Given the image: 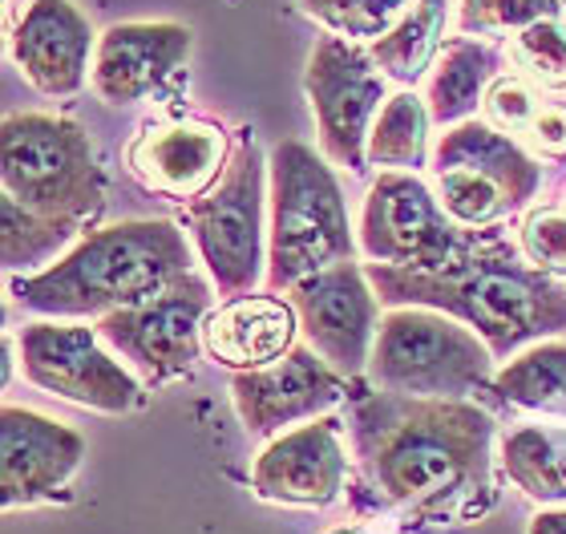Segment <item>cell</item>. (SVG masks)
Wrapping results in <instances>:
<instances>
[{"label":"cell","instance_id":"cell-31","mask_svg":"<svg viewBox=\"0 0 566 534\" xmlns=\"http://www.w3.org/2000/svg\"><path fill=\"white\" fill-rule=\"evenodd\" d=\"M538 102H534V90L522 77H497L490 85V94H485V114L494 126L502 130H531L534 114H538Z\"/></svg>","mask_w":566,"mask_h":534},{"label":"cell","instance_id":"cell-25","mask_svg":"<svg viewBox=\"0 0 566 534\" xmlns=\"http://www.w3.org/2000/svg\"><path fill=\"white\" fill-rule=\"evenodd\" d=\"M424 138H429V106L417 94H397L377 114L368 134V158L377 167L417 170L424 167Z\"/></svg>","mask_w":566,"mask_h":534},{"label":"cell","instance_id":"cell-34","mask_svg":"<svg viewBox=\"0 0 566 534\" xmlns=\"http://www.w3.org/2000/svg\"><path fill=\"white\" fill-rule=\"evenodd\" d=\"M328 534H368V531H360V526H348V531H328Z\"/></svg>","mask_w":566,"mask_h":534},{"label":"cell","instance_id":"cell-9","mask_svg":"<svg viewBox=\"0 0 566 534\" xmlns=\"http://www.w3.org/2000/svg\"><path fill=\"white\" fill-rule=\"evenodd\" d=\"M373 65V53L344 36L316 41L307 57V97L316 114L319 146L336 167L365 170L368 134L385 102V77Z\"/></svg>","mask_w":566,"mask_h":534},{"label":"cell","instance_id":"cell-4","mask_svg":"<svg viewBox=\"0 0 566 534\" xmlns=\"http://www.w3.org/2000/svg\"><path fill=\"white\" fill-rule=\"evenodd\" d=\"M348 260L353 227L328 163L304 143H280L272 155V287Z\"/></svg>","mask_w":566,"mask_h":534},{"label":"cell","instance_id":"cell-29","mask_svg":"<svg viewBox=\"0 0 566 534\" xmlns=\"http://www.w3.org/2000/svg\"><path fill=\"white\" fill-rule=\"evenodd\" d=\"M558 9H563V0H461L458 29L461 33L531 29V24L558 17Z\"/></svg>","mask_w":566,"mask_h":534},{"label":"cell","instance_id":"cell-19","mask_svg":"<svg viewBox=\"0 0 566 534\" xmlns=\"http://www.w3.org/2000/svg\"><path fill=\"white\" fill-rule=\"evenodd\" d=\"M227 158V138L211 122H166L146 126L126 150L130 175L166 199H199L214 187Z\"/></svg>","mask_w":566,"mask_h":534},{"label":"cell","instance_id":"cell-35","mask_svg":"<svg viewBox=\"0 0 566 534\" xmlns=\"http://www.w3.org/2000/svg\"><path fill=\"white\" fill-rule=\"evenodd\" d=\"M563 9H566V0H563Z\"/></svg>","mask_w":566,"mask_h":534},{"label":"cell","instance_id":"cell-14","mask_svg":"<svg viewBox=\"0 0 566 534\" xmlns=\"http://www.w3.org/2000/svg\"><path fill=\"white\" fill-rule=\"evenodd\" d=\"M235 409L251 433H275V429L324 413L344 397V373L319 360L316 348H292L287 356L263 368L239 373L231 385Z\"/></svg>","mask_w":566,"mask_h":534},{"label":"cell","instance_id":"cell-27","mask_svg":"<svg viewBox=\"0 0 566 534\" xmlns=\"http://www.w3.org/2000/svg\"><path fill=\"white\" fill-rule=\"evenodd\" d=\"M300 9L324 24L332 36L360 45L392 33L405 12L413 9V0H300Z\"/></svg>","mask_w":566,"mask_h":534},{"label":"cell","instance_id":"cell-32","mask_svg":"<svg viewBox=\"0 0 566 534\" xmlns=\"http://www.w3.org/2000/svg\"><path fill=\"white\" fill-rule=\"evenodd\" d=\"M531 143L543 150L546 158L566 155V106H543L531 122Z\"/></svg>","mask_w":566,"mask_h":534},{"label":"cell","instance_id":"cell-20","mask_svg":"<svg viewBox=\"0 0 566 534\" xmlns=\"http://www.w3.org/2000/svg\"><path fill=\"white\" fill-rule=\"evenodd\" d=\"M295 308L275 296H235L202 324V348L227 368H263L292 353Z\"/></svg>","mask_w":566,"mask_h":534},{"label":"cell","instance_id":"cell-3","mask_svg":"<svg viewBox=\"0 0 566 534\" xmlns=\"http://www.w3.org/2000/svg\"><path fill=\"white\" fill-rule=\"evenodd\" d=\"M190 275L187 235L166 219L94 231L49 272L12 284V300L41 316H109L163 296Z\"/></svg>","mask_w":566,"mask_h":534},{"label":"cell","instance_id":"cell-7","mask_svg":"<svg viewBox=\"0 0 566 534\" xmlns=\"http://www.w3.org/2000/svg\"><path fill=\"white\" fill-rule=\"evenodd\" d=\"M437 195L458 223L485 227L522 211L543 187V170L514 138L482 122H458L437 143Z\"/></svg>","mask_w":566,"mask_h":534},{"label":"cell","instance_id":"cell-11","mask_svg":"<svg viewBox=\"0 0 566 534\" xmlns=\"http://www.w3.org/2000/svg\"><path fill=\"white\" fill-rule=\"evenodd\" d=\"M24 377L36 389L90 405L97 413H126L138 405V380L77 324H29L17 333Z\"/></svg>","mask_w":566,"mask_h":534},{"label":"cell","instance_id":"cell-13","mask_svg":"<svg viewBox=\"0 0 566 534\" xmlns=\"http://www.w3.org/2000/svg\"><path fill=\"white\" fill-rule=\"evenodd\" d=\"M295 316L307 345L316 348L336 373L356 377L373 356L377 341V296L365 272L353 263H336L292 284Z\"/></svg>","mask_w":566,"mask_h":534},{"label":"cell","instance_id":"cell-15","mask_svg":"<svg viewBox=\"0 0 566 534\" xmlns=\"http://www.w3.org/2000/svg\"><path fill=\"white\" fill-rule=\"evenodd\" d=\"M344 474H348V458H344L340 421L312 417L307 426L275 438L255 458L251 486L268 502L324 506V502H332L340 494Z\"/></svg>","mask_w":566,"mask_h":534},{"label":"cell","instance_id":"cell-30","mask_svg":"<svg viewBox=\"0 0 566 534\" xmlns=\"http://www.w3.org/2000/svg\"><path fill=\"white\" fill-rule=\"evenodd\" d=\"M522 251L543 272L566 275V211L543 207V211L526 214V223H522Z\"/></svg>","mask_w":566,"mask_h":534},{"label":"cell","instance_id":"cell-18","mask_svg":"<svg viewBox=\"0 0 566 534\" xmlns=\"http://www.w3.org/2000/svg\"><path fill=\"white\" fill-rule=\"evenodd\" d=\"M0 450H4V506H33L53 499L70 474L82 465V433L61 421L9 405L0 417Z\"/></svg>","mask_w":566,"mask_h":534},{"label":"cell","instance_id":"cell-8","mask_svg":"<svg viewBox=\"0 0 566 534\" xmlns=\"http://www.w3.org/2000/svg\"><path fill=\"white\" fill-rule=\"evenodd\" d=\"M187 223L214 287L227 296L251 292L260 280L263 231V167L255 143H243L227 167L223 182L190 202Z\"/></svg>","mask_w":566,"mask_h":534},{"label":"cell","instance_id":"cell-17","mask_svg":"<svg viewBox=\"0 0 566 534\" xmlns=\"http://www.w3.org/2000/svg\"><path fill=\"white\" fill-rule=\"evenodd\" d=\"M195 36L182 24H114L94 53V90L109 106H134L146 94L163 90L182 61L190 57Z\"/></svg>","mask_w":566,"mask_h":534},{"label":"cell","instance_id":"cell-28","mask_svg":"<svg viewBox=\"0 0 566 534\" xmlns=\"http://www.w3.org/2000/svg\"><path fill=\"white\" fill-rule=\"evenodd\" d=\"M510 61L518 65L534 85L566 90V29L551 17L531 29H522L510 45Z\"/></svg>","mask_w":566,"mask_h":534},{"label":"cell","instance_id":"cell-33","mask_svg":"<svg viewBox=\"0 0 566 534\" xmlns=\"http://www.w3.org/2000/svg\"><path fill=\"white\" fill-rule=\"evenodd\" d=\"M531 534H566V511H543L531 523Z\"/></svg>","mask_w":566,"mask_h":534},{"label":"cell","instance_id":"cell-6","mask_svg":"<svg viewBox=\"0 0 566 534\" xmlns=\"http://www.w3.org/2000/svg\"><path fill=\"white\" fill-rule=\"evenodd\" d=\"M373 385L392 397L461 401L490 380V348L449 316L424 308L389 312L368 356Z\"/></svg>","mask_w":566,"mask_h":534},{"label":"cell","instance_id":"cell-26","mask_svg":"<svg viewBox=\"0 0 566 534\" xmlns=\"http://www.w3.org/2000/svg\"><path fill=\"white\" fill-rule=\"evenodd\" d=\"M0 223H4L0 251H4V268H9V272L41 268V263L53 260V255H57V251L73 239V223H61V219L36 214L33 207H24V202L12 199V195H4Z\"/></svg>","mask_w":566,"mask_h":534},{"label":"cell","instance_id":"cell-12","mask_svg":"<svg viewBox=\"0 0 566 534\" xmlns=\"http://www.w3.org/2000/svg\"><path fill=\"white\" fill-rule=\"evenodd\" d=\"M207 304H211V292L190 272L175 287H166L163 296L146 300L138 308L109 312L97 333L150 385H163V380L182 377L199 360Z\"/></svg>","mask_w":566,"mask_h":534},{"label":"cell","instance_id":"cell-2","mask_svg":"<svg viewBox=\"0 0 566 534\" xmlns=\"http://www.w3.org/2000/svg\"><path fill=\"white\" fill-rule=\"evenodd\" d=\"M368 280L389 304H424L461 316L490 341L494 356H510L526 341L566 328V284L506 255H465L429 272L373 263Z\"/></svg>","mask_w":566,"mask_h":534},{"label":"cell","instance_id":"cell-22","mask_svg":"<svg viewBox=\"0 0 566 534\" xmlns=\"http://www.w3.org/2000/svg\"><path fill=\"white\" fill-rule=\"evenodd\" d=\"M506 474L534 502H566V429L522 426L502 446Z\"/></svg>","mask_w":566,"mask_h":534},{"label":"cell","instance_id":"cell-10","mask_svg":"<svg viewBox=\"0 0 566 534\" xmlns=\"http://www.w3.org/2000/svg\"><path fill=\"white\" fill-rule=\"evenodd\" d=\"M360 248L389 268H446L461 251L453 214L429 195L417 175H380L360 214Z\"/></svg>","mask_w":566,"mask_h":534},{"label":"cell","instance_id":"cell-5","mask_svg":"<svg viewBox=\"0 0 566 534\" xmlns=\"http://www.w3.org/2000/svg\"><path fill=\"white\" fill-rule=\"evenodd\" d=\"M4 195L36 214L82 223L97 214L106 178L85 130L53 114H12L4 122Z\"/></svg>","mask_w":566,"mask_h":534},{"label":"cell","instance_id":"cell-23","mask_svg":"<svg viewBox=\"0 0 566 534\" xmlns=\"http://www.w3.org/2000/svg\"><path fill=\"white\" fill-rule=\"evenodd\" d=\"M441 24H446V0H417L392 33L373 41V61L397 82H417L437 53Z\"/></svg>","mask_w":566,"mask_h":534},{"label":"cell","instance_id":"cell-1","mask_svg":"<svg viewBox=\"0 0 566 534\" xmlns=\"http://www.w3.org/2000/svg\"><path fill=\"white\" fill-rule=\"evenodd\" d=\"M485 409L446 397H397L360 409V450L373 482L421 523H465L490 502Z\"/></svg>","mask_w":566,"mask_h":534},{"label":"cell","instance_id":"cell-21","mask_svg":"<svg viewBox=\"0 0 566 534\" xmlns=\"http://www.w3.org/2000/svg\"><path fill=\"white\" fill-rule=\"evenodd\" d=\"M497 70V53L490 45H478V41H453L437 53L433 73H429V90H424V102H429V118L441 122V126H453V122H465L482 102L485 85L494 82Z\"/></svg>","mask_w":566,"mask_h":534},{"label":"cell","instance_id":"cell-16","mask_svg":"<svg viewBox=\"0 0 566 534\" xmlns=\"http://www.w3.org/2000/svg\"><path fill=\"white\" fill-rule=\"evenodd\" d=\"M94 29L73 0H33L9 36L21 77L49 97L77 94L90 70Z\"/></svg>","mask_w":566,"mask_h":534},{"label":"cell","instance_id":"cell-24","mask_svg":"<svg viewBox=\"0 0 566 534\" xmlns=\"http://www.w3.org/2000/svg\"><path fill=\"white\" fill-rule=\"evenodd\" d=\"M502 401L566 417V345H538L497 373Z\"/></svg>","mask_w":566,"mask_h":534}]
</instances>
